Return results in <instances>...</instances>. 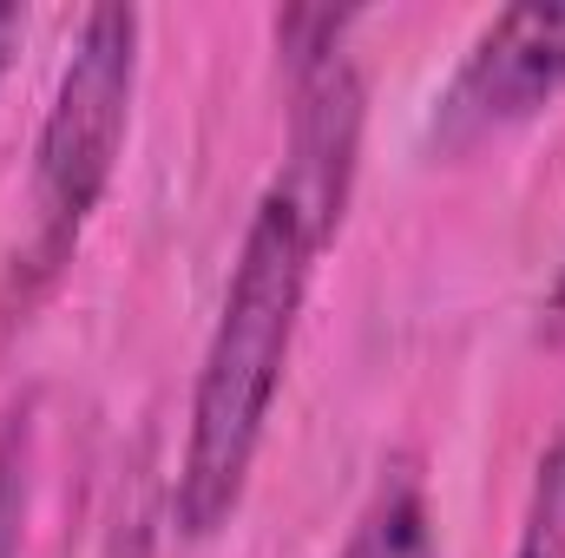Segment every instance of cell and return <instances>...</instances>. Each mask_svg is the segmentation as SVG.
I'll list each match as a JSON object with an SVG mask.
<instances>
[{
  "label": "cell",
  "instance_id": "cell-1",
  "mask_svg": "<svg viewBox=\"0 0 565 558\" xmlns=\"http://www.w3.org/2000/svg\"><path fill=\"white\" fill-rule=\"evenodd\" d=\"M309 264H316V237L302 230L296 204L282 191H264L244 224L237 264L224 282V309H217V329H211V348L191 388L184 460L171 480L178 539H217L244 506L264 427L282 395V368L296 348Z\"/></svg>",
  "mask_w": 565,
  "mask_h": 558
},
{
  "label": "cell",
  "instance_id": "cell-2",
  "mask_svg": "<svg viewBox=\"0 0 565 558\" xmlns=\"http://www.w3.org/2000/svg\"><path fill=\"white\" fill-rule=\"evenodd\" d=\"M132 93H139V13L132 7H93L79 20V40L60 66L53 106L33 144V224L7 270V315L20 322L73 264L93 211L113 191L119 151L132 132Z\"/></svg>",
  "mask_w": 565,
  "mask_h": 558
},
{
  "label": "cell",
  "instance_id": "cell-3",
  "mask_svg": "<svg viewBox=\"0 0 565 558\" xmlns=\"http://www.w3.org/2000/svg\"><path fill=\"white\" fill-rule=\"evenodd\" d=\"M565 93V7H507L480 26V40L467 46V60L454 66L440 112H434V139L440 151H467V144L513 132L526 119H540Z\"/></svg>",
  "mask_w": 565,
  "mask_h": 558
},
{
  "label": "cell",
  "instance_id": "cell-4",
  "mask_svg": "<svg viewBox=\"0 0 565 558\" xmlns=\"http://www.w3.org/2000/svg\"><path fill=\"white\" fill-rule=\"evenodd\" d=\"M289 66V158L270 191H282L316 237V250L342 230L349 197H355V164H362V119H369V86L362 66L342 40L282 60Z\"/></svg>",
  "mask_w": 565,
  "mask_h": 558
},
{
  "label": "cell",
  "instance_id": "cell-5",
  "mask_svg": "<svg viewBox=\"0 0 565 558\" xmlns=\"http://www.w3.org/2000/svg\"><path fill=\"white\" fill-rule=\"evenodd\" d=\"M335 558H440L422 473L395 466V473L375 486V500L362 506V519L349 526V539H342Z\"/></svg>",
  "mask_w": 565,
  "mask_h": 558
},
{
  "label": "cell",
  "instance_id": "cell-6",
  "mask_svg": "<svg viewBox=\"0 0 565 558\" xmlns=\"http://www.w3.org/2000/svg\"><path fill=\"white\" fill-rule=\"evenodd\" d=\"M26 506H33V395L0 408V558L26 546Z\"/></svg>",
  "mask_w": 565,
  "mask_h": 558
},
{
  "label": "cell",
  "instance_id": "cell-7",
  "mask_svg": "<svg viewBox=\"0 0 565 558\" xmlns=\"http://www.w3.org/2000/svg\"><path fill=\"white\" fill-rule=\"evenodd\" d=\"M513 558H565V427H559V440L540 453V473H533V493H526V513H520Z\"/></svg>",
  "mask_w": 565,
  "mask_h": 558
},
{
  "label": "cell",
  "instance_id": "cell-8",
  "mask_svg": "<svg viewBox=\"0 0 565 558\" xmlns=\"http://www.w3.org/2000/svg\"><path fill=\"white\" fill-rule=\"evenodd\" d=\"M20 33H26V13L0 0V79H7V66H13V46H20Z\"/></svg>",
  "mask_w": 565,
  "mask_h": 558
},
{
  "label": "cell",
  "instance_id": "cell-9",
  "mask_svg": "<svg viewBox=\"0 0 565 558\" xmlns=\"http://www.w3.org/2000/svg\"><path fill=\"white\" fill-rule=\"evenodd\" d=\"M113 558H145V519L132 513V533H119L113 539Z\"/></svg>",
  "mask_w": 565,
  "mask_h": 558
},
{
  "label": "cell",
  "instance_id": "cell-10",
  "mask_svg": "<svg viewBox=\"0 0 565 558\" xmlns=\"http://www.w3.org/2000/svg\"><path fill=\"white\" fill-rule=\"evenodd\" d=\"M546 335H565V270L553 282V296H546Z\"/></svg>",
  "mask_w": 565,
  "mask_h": 558
}]
</instances>
